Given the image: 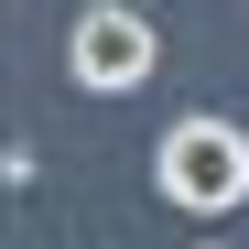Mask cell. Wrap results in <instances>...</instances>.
Returning <instances> with one entry per match:
<instances>
[{
	"mask_svg": "<svg viewBox=\"0 0 249 249\" xmlns=\"http://www.w3.org/2000/svg\"><path fill=\"white\" fill-rule=\"evenodd\" d=\"M152 184L184 206V217H228L249 206V130L238 119H174L152 152Z\"/></svg>",
	"mask_w": 249,
	"mask_h": 249,
	"instance_id": "6da1fadb",
	"label": "cell"
},
{
	"mask_svg": "<svg viewBox=\"0 0 249 249\" xmlns=\"http://www.w3.org/2000/svg\"><path fill=\"white\" fill-rule=\"evenodd\" d=\"M152 65H162V33H152V11H130V0H98V11H76V33H65V76H76L87 98L141 87Z\"/></svg>",
	"mask_w": 249,
	"mask_h": 249,
	"instance_id": "7a4b0ae2",
	"label": "cell"
},
{
	"mask_svg": "<svg viewBox=\"0 0 249 249\" xmlns=\"http://www.w3.org/2000/svg\"><path fill=\"white\" fill-rule=\"evenodd\" d=\"M195 249H228V238H195Z\"/></svg>",
	"mask_w": 249,
	"mask_h": 249,
	"instance_id": "3957f363",
	"label": "cell"
}]
</instances>
